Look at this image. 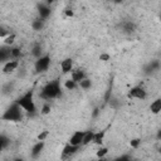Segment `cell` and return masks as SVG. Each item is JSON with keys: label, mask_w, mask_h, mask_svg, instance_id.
<instances>
[{"label": "cell", "mask_w": 161, "mask_h": 161, "mask_svg": "<svg viewBox=\"0 0 161 161\" xmlns=\"http://www.w3.org/2000/svg\"><path fill=\"white\" fill-rule=\"evenodd\" d=\"M40 98L44 101H50L55 99L62 96V84L59 79H53L48 82L40 91Z\"/></svg>", "instance_id": "cell-1"}, {"label": "cell", "mask_w": 161, "mask_h": 161, "mask_svg": "<svg viewBox=\"0 0 161 161\" xmlns=\"http://www.w3.org/2000/svg\"><path fill=\"white\" fill-rule=\"evenodd\" d=\"M15 102L20 106V108L29 113V114H35L36 113V106L34 102V89L30 88L28 89L25 93H23L20 97H18L15 99Z\"/></svg>", "instance_id": "cell-2"}, {"label": "cell", "mask_w": 161, "mask_h": 161, "mask_svg": "<svg viewBox=\"0 0 161 161\" xmlns=\"http://www.w3.org/2000/svg\"><path fill=\"white\" fill-rule=\"evenodd\" d=\"M23 112L24 111L20 108V106L14 101L13 103H10L6 107V109L4 111V113L0 117V121H4V122H21L23 118H24Z\"/></svg>", "instance_id": "cell-3"}, {"label": "cell", "mask_w": 161, "mask_h": 161, "mask_svg": "<svg viewBox=\"0 0 161 161\" xmlns=\"http://www.w3.org/2000/svg\"><path fill=\"white\" fill-rule=\"evenodd\" d=\"M50 63H52V58L49 54H43L40 58L35 59L34 62V70L35 73H44L49 69L50 67Z\"/></svg>", "instance_id": "cell-4"}, {"label": "cell", "mask_w": 161, "mask_h": 161, "mask_svg": "<svg viewBox=\"0 0 161 161\" xmlns=\"http://www.w3.org/2000/svg\"><path fill=\"white\" fill-rule=\"evenodd\" d=\"M127 98L130 99H140L143 101L147 98V91L141 86H135L127 92Z\"/></svg>", "instance_id": "cell-5"}, {"label": "cell", "mask_w": 161, "mask_h": 161, "mask_svg": "<svg viewBox=\"0 0 161 161\" xmlns=\"http://www.w3.org/2000/svg\"><path fill=\"white\" fill-rule=\"evenodd\" d=\"M36 10H38V18H40L42 20H47L50 14H52V8L49 6L48 3H39L36 5Z\"/></svg>", "instance_id": "cell-6"}, {"label": "cell", "mask_w": 161, "mask_h": 161, "mask_svg": "<svg viewBox=\"0 0 161 161\" xmlns=\"http://www.w3.org/2000/svg\"><path fill=\"white\" fill-rule=\"evenodd\" d=\"M119 31L126 35H131L136 31V24L132 20H123L119 23Z\"/></svg>", "instance_id": "cell-7"}, {"label": "cell", "mask_w": 161, "mask_h": 161, "mask_svg": "<svg viewBox=\"0 0 161 161\" xmlns=\"http://www.w3.org/2000/svg\"><path fill=\"white\" fill-rule=\"evenodd\" d=\"M86 135V131H75L73 132V135L69 137L68 140V143L72 145V146H78L80 147L82 146V142H83V137Z\"/></svg>", "instance_id": "cell-8"}, {"label": "cell", "mask_w": 161, "mask_h": 161, "mask_svg": "<svg viewBox=\"0 0 161 161\" xmlns=\"http://www.w3.org/2000/svg\"><path fill=\"white\" fill-rule=\"evenodd\" d=\"M158 70H160V60H157V59H153V60L148 62L143 67V73L147 74V75H151V74H153Z\"/></svg>", "instance_id": "cell-9"}, {"label": "cell", "mask_w": 161, "mask_h": 161, "mask_svg": "<svg viewBox=\"0 0 161 161\" xmlns=\"http://www.w3.org/2000/svg\"><path fill=\"white\" fill-rule=\"evenodd\" d=\"M79 148H80V147H78V146H72V145L67 143V145L63 147V150H62V155H60L62 160H65V158L72 157L73 155H75V153L79 151Z\"/></svg>", "instance_id": "cell-10"}, {"label": "cell", "mask_w": 161, "mask_h": 161, "mask_svg": "<svg viewBox=\"0 0 161 161\" xmlns=\"http://www.w3.org/2000/svg\"><path fill=\"white\" fill-rule=\"evenodd\" d=\"M44 147H45V141H36V142L33 145L31 150H30V157H31V158L39 157L40 153L43 152Z\"/></svg>", "instance_id": "cell-11"}, {"label": "cell", "mask_w": 161, "mask_h": 161, "mask_svg": "<svg viewBox=\"0 0 161 161\" xmlns=\"http://www.w3.org/2000/svg\"><path fill=\"white\" fill-rule=\"evenodd\" d=\"M86 78H88V77H87V73H86L83 69H80V68L73 69V70L70 72V79H72V80H74L77 84H78L80 80L86 79Z\"/></svg>", "instance_id": "cell-12"}, {"label": "cell", "mask_w": 161, "mask_h": 161, "mask_svg": "<svg viewBox=\"0 0 161 161\" xmlns=\"http://www.w3.org/2000/svg\"><path fill=\"white\" fill-rule=\"evenodd\" d=\"M18 67H19V60L11 59V60L6 62V63L3 65V73H4V74H10V73L15 72V70L18 69Z\"/></svg>", "instance_id": "cell-13"}, {"label": "cell", "mask_w": 161, "mask_h": 161, "mask_svg": "<svg viewBox=\"0 0 161 161\" xmlns=\"http://www.w3.org/2000/svg\"><path fill=\"white\" fill-rule=\"evenodd\" d=\"M73 69H74V67H73V59L72 58H65L60 62V70L63 74H68Z\"/></svg>", "instance_id": "cell-14"}, {"label": "cell", "mask_w": 161, "mask_h": 161, "mask_svg": "<svg viewBox=\"0 0 161 161\" xmlns=\"http://www.w3.org/2000/svg\"><path fill=\"white\" fill-rule=\"evenodd\" d=\"M10 50H11V47H6V45L0 47V63L5 64L6 62L11 60V57H10Z\"/></svg>", "instance_id": "cell-15"}, {"label": "cell", "mask_w": 161, "mask_h": 161, "mask_svg": "<svg viewBox=\"0 0 161 161\" xmlns=\"http://www.w3.org/2000/svg\"><path fill=\"white\" fill-rule=\"evenodd\" d=\"M14 89H15V82H14V80H8L6 83L3 84L0 92H1V94H4V96H9V94H11V93L14 92Z\"/></svg>", "instance_id": "cell-16"}, {"label": "cell", "mask_w": 161, "mask_h": 161, "mask_svg": "<svg viewBox=\"0 0 161 161\" xmlns=\"http://www.w3.org/2000/svg\"><path fill=\"white\" fill-rule=\"evenodd\" d=\"M104 135H106V130H102V131H94V136H93V142L94 145L97 146H102L103 143V140H104Z\"/></svg>", "instance_id": "cell-17"}, {"label": "cell", "mask_w": 161, "mask_h": 161, "mask_svg": "<svg viewBox=\"0 0 161 161\" xmlns=\"http://www.w3.org/2000/svg\"><path fill=\"white\" fill-rule=\"evenodd\" d=\"M10 143H11L10 138H9L6 135L0 133V153H1L4 150H6V148L10 146Z\"/></svg>", "instance_id": "cell-18"}, {"label": "cell", "mask_w": 161, "mask_h": 161, "mask_svg": "<svg viewBox=\"0 0 161 161\" xmlns=\"http://www.w3.org/2000/svg\"><path fill=\"white\" fill-rule=\"evenodd\" d=\"M31 55H33L35 59H38V58H40V57L43 55V47H42L40 43H35V44L31 47Z\"/></svg>", "instance_id": "cell-19"}, {"label": "cell", "mask_w": 161, "mask_h": 161, "mask_svg": "<svg viewBox=\"0 0 161 161\" xmlns=\"http://www.w3.org/2000/svg\"><path fill=\"white\" fill-rule=\"evenodd\" d=\"M150 111L153 114H158L160 113V111H161V98H156L153 102H151Z\"/></svg>", "instance_id": "cell-20"}, {"label": "cell", "mask_w": 161, "mask_h": 161, "mask_svg": "<svg viewBox=\"0 0 161 161\" xmlns=\"http://www.w3.org/2000/svg\"><path fill=\"white\" fill-rule=\"evenodd\" d=\"M31 29L35 30V31H39L44 28V20H42L40 18H35L33 21H31Z\"/></svg>", "instance_id": "cell-21"}, {"label": "cell", "mask_w": 161, "mask_h": 161, "mask_svg": "<svg viewBox=\"0 0 161 161\" xmlns=\"http://www.w3.org/2000/svg\"><path fill=\"white\" fill-rule=\"evenodd\" d=\"M93 136H94V131H86V135L83 137V142H82V146H87L89 143L93 142Z\"/></svg>", "instance_id": "cell-22"}, {"label": "cell", "mask_w": 161, "mask_h": 161, "mask_svg": "<svg viewBox=\"0 0 161 161\" xmlns=\"http://www.w3.org/2000/svg\"><path fill=\"white\" fill-rule=\"evenodd\" d=\"M15 39H16V34L15 33H10L6 38H4V45L13 47V44L15 43Z\"/></svg>", "instance_id": "cell-23"}, {"label": "cell", "mask_w": 161, "mask_h": 161, "mask_svg": "<svg viewBox=\"0 0 161 161\" xmlns=\"http://www.w3.org/2000/svg\"><path fill=\"white\" fill-rule=\"evenodd\" d=\"M10 57H11V59H14V60H19V58L21 57V49L18 48V47H11Z\"/></svg>", "instance_id": "cell-24"}, {"label": "cell", "mask_w": 161, "mask_h": 161, "mask_svg": "<svg viewBox=\"0 0 161 161\" xmlns=\"http://www.w3.org/2000/svg\"><path fill=\"white\" fill-rule=\"evenodd\" d=\"M78 87H80L82 89L87 91V89H89V88L92 87V80H91L89 78H86V79H83V80H80V82L78 83Z\"/></svg>", "instance_id": "cell-25"}, {"label": "cell", "mask_w": 161, "mask_h": 161, "mask_svg": "<svg viewBox=\"0 0 161 161\" xmlns=\"http://www.w3.org/2000/svg\"><path fill=\"white\" fill-rule=\"evenodd\" d=\"M107 153H108V148L106 146H99L96 152V156H97V158H103Z\"/></svg>", "instance_id": "cell-26"}, {"label": "cell", "mask_w": 161, "mask_h": 161, "mask_svg": "<svg viewBox=\"0 0 161 161\" xmlns=\"http://www.w3.org/2000/svg\"><path fill=\"white\" fill-rule=\"evenodd\" d=\"M78 87V84L74 82V80H72L70 78L69 79H67L65 82H64V88L65 89H68V91H73V89H75Z\"/></svg>", "instance_id": "cell-27"}, {"label": "cell", "mask_w": 161, "mask_h": 161, "mask_svg": "<svg viewBox=\"0 0 161 161\" xmlns=\"http://www.w3.org/2000/svg\"><path fill=\"white\" fill-rule=\"evenodd\" d=\"M50 109H52V107H50V103L45 102V103H43V106H42L40 113H42V114H48V113H50Z\"/></svg>", "instance_id": "cell-28"}, {"label": "cell", "mask_w": 161, "mask_h": 161, "mask_svg": "<svg viewBox=\"0 0 161 161\" xmlns=\"http://www.w3.org/2000/svg\"><path fill=\"white\" fill-rule=\"evenodd\" d=\"M10 34V30L6 28V26H4V25H0V38H6L8 35Z\"/></svg>", "instance_id": "cell-29"}, {"label": "cell", "mask_w": 161, "mask_h": 161, "mask_svg": "<svg viewBox=\"0 0 161 161\" xmlns=\"http://www.w3.org/2000/svg\"><path fill=\"white\" fill-rule=\"evenodd\" d=\"M49 136V131H47V130H44V131H42L39 135H38V141H45L47 140V137Z\"/></svg>", "instance_id": "cell-30"}, {"label": "cell", "mask_w": 161, "mask_h": 161, "mask_svg": "<svg viewBox=\"0 0 161 161\" xmlns=\"http://www.w3.org/2000/svg\"><path fill=\"white\" fill-rule=\"evenodd\" d=\"M63 13H64V16L65 18H73L74 16V11H73V9L72 8H65L64 10H63Z\"/></svg>", "instance_id": "cell-31"}, {"label": "cell", "mask_w": 161, "mask_h": 161, "mask_svg": "<svg viewBox=\"0 0 161 161\" xmlns=\"http://www.w3.org/2000/svg\"><path fill=\"white\" fill-rule=\"evenodd\" d=\"M130 145H131V147L137 148V147L141 145V140H140V138H133V140L130 141Z\"/></svg>", "instance_id": "cell-32"}, {"label": "cell", "mask_w": 161, "mask_h": 161, "mask_svg": "<svg viewBox=\"0 0 161 161\" xmlns=\"http://www.w3.org/2000/svg\"><path fill=\"white\" fill-rule=\"evenodd\" d=\"M113 161H132V158L128 155H122V156H118L117 158H114Z\"/></svg>", "instance_id": "cell-33"}, {"label": "cell", "mask_w": 161, "mask_h": 161, "mask_svg": "<svg viewBox=\"0 0 161 161\" xmlns=\"http://www.w3.org/2000/svg\"><path fill=\"white\" fill-rule=\"evenodd\" d=\"M109 58H111V57H109V54H106V53H104V54H101V57H99V59H101V60H103V62L109 60Z\"/></svg>", "instance_id": "cell-34"}, {"label": "cell", "mask_w": 161, "mask_h": 161, "mask_svg": "<svg viewBox=\"0 0 161 161\" xmlns=\"http://www.w3.org/2000/svg\"><path fill=\"white\" fill-rule=\"evenodd\" d=\"M13 161H25L23 157H15V158H13Z\"/></svg>", "instance_id": "cell-35"}, {"label": "cell", "mask_w": 161, "mask_h": 161, "mask_svg": "<svg viewBox=\"0 0 161 161\" xmlns=\"http://www.w3.org/2000/svg\"><path fill=\"white\" fill-rule=\"evenodd\" d=\"M96 161H108V160H107L106 157H103V158H97Z\"/></svg>", "instance_id": "cell-36"}]
</instances>
